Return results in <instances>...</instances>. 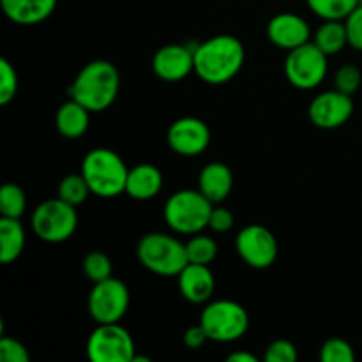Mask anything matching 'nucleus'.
<instances>
[{"label": "nucleus", "instance_id": "7", "mask_svg": "<svg viewBox=\"0 0 362 362\" xmlns=\"http://www.w3.org/2000/svg\"><path fill=\"white\" fill-rule=\"evenodd\" d=\"M76 207L59 197L39 204L32 212V230L37 239L49 244H59L71 239L76 232Z\"/></svg>", "mask_w": 362, "mask_h": 362}, {"label": "nucleus", "instance_id": "28", "mask_svg": "<svg viewBox=\"0 0 362 362\" xmlns=\"http://www.w3.org/2000/svg\"><path fill=\"white\" fill-rule=\"evenodd\" d=\"M322 362H354L356 352L346 339L331 338L322 345L320 349Z\"/></svg>", "mask_w": 362, "mask_h": 362}, {"label": "nucleus", "instance_id": "17", "mask_svg": "<svg viewBox=\"0 0 362 362\" xmlns=\"http://www.w3.org/2000/svg\"><path fill=\"white\" fill-rule=\"evenodd\" d=\"M59 0H0L4 14L13 23L32 27L48 20Z\"/></svg>", "mask_w": 362, "mask_h": 362}, {"label": "nucleus", "instance_id": "9", "mask_svg": "<svg viewBox=\"0 0 362 362\" xmlns=\"http://www.w3.org/2000/svg\"><path fill=\"white\" fill-rule=\"evenodd\" d=\"M327 55L315 42H306L299 48L290 49L285 60L286 80L300 90H311L325 80Z\"/></svg>", "mask_w": 362, "mask_h": 362}, {"label": "nucleus", "instance_id": "19", "mask_svg": "<svg viewBox=\"0 0 362 362\" xmlns=\"http://www.w3.org/2000/svg\"><path fill=\"white\" fill-rule=\"evenodd\" d=\"M163 187V173L158 166L151 163H141V165L129 168L126 182V193L134 200H152L158 197Z\"/></svg>", "mask_w": 362, "mask_h": 362}, {"label": "nucleus", "instance_id": "11", "mask_svg": "<svg viewBox=\"0 0 362 362\" xmlns=\"http://www.w3.org/2000/svg\"><path fill=\"white\" fill-rule=\"evenodd\" d=\"M237 255L253 269H269L278 258V240L264 225H247L235 237Z\"/></svg>", "mask_w": 362, "mask_h": 362}, {"label": "nucleus", "instance_id": "5", "mask_svg": "<svg viewBox=\"0 0 362 362\" xmlns=\"http://www.w3.org/2000/svg\"><path fill=\"white\" fill-rule=\"evenodd\" d=\"M136 257L147 271L165 278H177L189 264L186 244L163 232H152L141 237L136 246Z\"/></svg>", "mask_w": 362, "mask_h": 362}, {"label": "nucleus", "instance_id": "31", "mask_svg": "<svg viewBox=\"0 0 362 362\" xmlns=\"http://www.w3.org/2000/svg\"><path fill=\"white\" fill-rule=\"evenodd\" d=\"M297 357L299 354H297L296 345L288 339H276L265 349L264 354L265 362H293L297 361Z\"/></svg>", "mask_w": 362, "mask_h": 362}, {"label": "nucleus", "instance_id": "22", "mask_svg": "<svg viewBox=\"0 0 362 362\" xmlns=\"http://www.w3.org/2000/svg\"><path fill=\"white\" fill-rule=\"evenodd\" d=\"M313 42L327 57L339 53L343 48H345L346 45H349L345 21H341V20H325L324 23L318 27L317 34H315V41Z\"/></svg>", "mask_w": 362, "mask_h": 362}, {"label": "nucleus", "instance_id": "12", "mask_svg": "<svg viewBox=\"0 0 362 362\" xmlns=\"http://www.w3.org/2000/svg\"><path fill=\"white\" fill-rule=\"evenodd\" d=\"M170 148L184 158H194L211 145V129L198 117H182L170 126L166 134Z\"/></svg>", "mask_w": 362, "mask_h": 362}, {"label": "nucleus", "instance_id": "23", "mask_svg": "<svg viewBox=\"0 0 362 362\" xmlns=\"http://www.w3.org/2000/svg\"><path fill=\"white\" fill-rule=\"evenodd\" d=\"M308 7L322 20H345L357 6L359 0H306Z\"/></svg>", "mask_w": 362, "mask_h": 362}, {"label": "nucleus", "instance_id": "18", "mask_svg": "<svg viewBox=\"0 0 362 362\" xmlns=\"http://www.w3.org/2000/svg\"><path fill=\"white\" fill-rule=\"evenodd\" d=\"M233 187V173L225 163H209L198 175V189L212 202L221 204L230 197Z\"/></svg>", "mask_w": 362, "mask_h": 362}, {"label": "nucleus", "instance_id": "30", "mask_svg": "<svg viewBox=\"0 0 362 362\" xmlns=\"http://www.w3.org/2000/svg\"><path fill=\"white\" fill-rule=\"evenodd\" d=\"M362 83V73L357 66L354 64H345V66L339 67L336 71V76H334V87L338 88L339 92L343 94H356L359 90Z\"/></svg>", "mask_w": 362, "mask_h": 362}, {"label": "nucleus", "instance_id": "3", "mask_svg": "<svg viewBox=\"0 0 362 362\" xmlns=\"http://www.w3.org/2000/svg\"><path fill=\"white\" fill-rule=\"evenodd\" d=\"M127 173L126 163L112 148H92L81 161V175L90 193L99 198H115L126 193Z\"/></svg>", "mask_w": 362, "mask_h": 362}, {"label": "nucleus", "instance_id": "29", "mask_svg": "<svg viewBox=\"0 0 362 362\" xmlns=\"http://www.w3.org/2000/svg\"><path fill=\"white\" fill-rule=\"evenodd\" d=\"M18 94V73L7 59H0V105H9Z\"/></svg>", "mask_w": 362, "mask_h": 362}, {"label": "nucleus", "instance_id": "1", "mask_svg": "<svg viewBox=\"0 0 362 362\" xmlns=\"http://www.w3.org/2000/svg\"><path fill=\"white\" fill-rule=\"evenodd\" d=\"M246 49L235 35L221 34L194 46V73L209 85H225L240 73Z\"/></svg>", "mask_w": 362, "mask_h": 362}, {"label": "nucleus", "instance_id": "24", "mask_svg": "<svg viewBox=\"0 0 362 362\" xmlns=\"http://www.w3.org/2000/svg\"><path fill=\"white\" fill-rule=\"evenodd\" d=\"M27 209V197L18 184H4L0 187V214L2 218L20 219Z\"/></svg>", "mask_w": 362, "mask_h": 362}, {"label": "nucleus", "instance_id": "2", "mask_svg": "<svg viewBox=\"0 0 362 362\" xmlns=\"http://www.w3.org/2000/svg\"><path fill=\"white\" fill-rule=\"evenodd\" d=\"M119 90V69L108 60H92L76 74L69 87V95L90 113H98L115 103Z\"/></svg>", "mask_w": 362, "mask_h": 362}, {"label": "nucleus", "instance_id": "6", "mask_svg": "<svg viewBox=\"0 0 362 362\" xmlns=\"http://www.w3.org/2000/svg\"><path fill=\"white\" fill-rule=\"evenodd\" d=\"M200 325L212 341L232 343L246 334L250 327V315L246 308L235 300H212L205 304L202 311Z\"/></svg>", "mask_w": 362, "mask_h": 362}, {"label": "nucleus", "instance_id": "4", "mask_svg": "<svg viewBox=\"0 0 362 362\" xmlns=\"http://www.w3.org/2000/svg\"><path fill=\"white\" fill-rule=\"evenodd\" d=\"M212 205L200 189H180L166 200L163 218L175 233L194 235L209 228V218L214 209Z\"/></svg>", "mask_w": 362, "mask_h": 362}, {"label": "nucleus", "instance_id": "27", "mask_svg": "<svg viewBox=\"0 0 362 362\" xmlns=\"http://www.w3.org/2000/svg\"><path fill=\"white\" fill-rule=\"evenodd\" d=\"M83 272L92 283L105 281V279L112 278L113 264L108 255L103 251H90L83 258Z\"/></svg>", "mask_w": 362, "mask_h": 362}, {"label": "nucleus", "instance_id": "36", "mask_svg": "<svg viewBox=\"0 0 362 362\" xmlns=\"http://www.w3.org/2000/svg\"><path fill=\"white\" fill-rule=\"evenodd\" d=\"M226 361H230V362H258V357L255 356V354L240 352V350H237V352L230 354V356L226 357Z\"/></svg>", "mask_w": 362, "mask_h": 362}, {"label": "nucleus", "instance_id": "15", "mask_svg": "<svg viewBox=\"0 0 362 362\" xmlns=\"http://www.w3.org/2000/svg\"><path fill=\"white\" fill-rule=\"evenodd\" d=\"M267 35L278 48L290 49L310 42V25L303 16L296 13H279L271 18L267 25Z\"/></svg>", "mask_w": 362, "mask_h": 362}, {"label": "nucleus", "instance_id": "21", "mask_svg": "<svg viewBox=\"0 0 362 362\" xmlns=\"http://www.w3.org/2000/svg\"><path fill=\"white\" fill-rule=\"evenodd\" d=\"M25 247V230L20 219H0V262L4 265L18 260Z\"/></svg>", "mask_w": 362, "mask_h": 362}, {"label": "nucleus", "instance_id": "37", "mask_svg": "<svg viewBox=\"0 0 362 362\" xmlns=\"http://www.w3.org/2000/svg\"><path fill=\"white\" fill-rule=\"evenodd\" d=\"M359 2H361V4H362V0H359Z\"/></svg>", "mask_w": 362, "mask_h": 362}, {"label": "nucleus", "instance_id": "35", "mask_svg": "<svg viewBox=\"0 0 362 362\" xmlns=\"http://www.w3.org/2000/svg\"><path fill=\"white\" fill-rule=\"evenodd\" d=\"M182 341L189 350H198L209 341V336L207 332H205V329L198 324V325H193V327L186 329Z\"/></svg>", "mask_w": 362, "mask_h": 362}, {"label": "nucleus", "instance_id": "33", "mask_svg": "<svg viewBox=\"0 0 362 362\" xmlns=\"http://www.w3.org/2000/svg\"><path fill=\"white\" fill-rule=\"evenodd\" d=\"M343 21H345L349 46H352L357 52H362V4H359Z\"/></svg>", "mask_w": 362, "mask_h": 362}, {"label": "nucleus", "instance_id": "10", "mask_svg": "<svg viewBox=\"0 0 362 362\" xmlns=\"http://www.w3.org/2000/svg\"><path fill=\"white\" fill-rule=\"evenodd\" d=\"M129 288L117 278L94 283L88 296V313L95 324H117L129 310Z\"/></svg>", "mask_w": 362, "mask_h": 362}, {"label": "nucleus", "instance_id": "20", "mask_svg": "<svg viewBox=\"0 0 362 362\" xmlns=\"http://www.w3.org/2000/svg\"><path fill=\"white\" fill-rule=\"evenodd\" d=\"M88 124H90V112L76 99L71 98L57 110L55 126L64 138H69V140L81 138L87 133Z\"/></svg>", "mask_w": 362, "mask_h": 362}, {"label": "nucleus", "instance_id": "16", "mask_svg": "<svg viewBox=\"0 0 362 362\" xmlns=\"http://www.w3.org/2000/svg\"><path fill=\"white\" fill-rule=\"evenodd\" d=\"M180 296L193 304H207L216 290V278L209 265L187 264L177 276Z\"/></svg>", "mask_w": 362, "mask_h": 362}, {"label": "nucleus", "instance_id": "32", "mask_svg": "<svg viewBox=\"0 0 362 362\" xmlns=\"http://www.w3.org/2000/svg\"><path fill=\"white\" fill-rule=\"evenodd\" d=\"M0 359L2 362H28L30 354L21 341L2 336V339H0Z\"/></svg>", "mask_w": 362, "mask_h": 362}, {"label": "nucleus", "instance_id": "34", "mask_svg": "<svg viewBox=\"0 0 362 362\" xmlns=\"http://www.w3.org/2000/svg\"><path fill=\"white\" fill-rule=\"evenodd\" d=\"M235 218H233L232 212L226 207H214L211 212V218H209V228L216 233H225L228 230H232Z\"/></svg>", "mask_w": 362, "mask_h": 362}, {"label": "nucleus", "instance_id": "14", "mask_svg": "<svg viewBox=\"0 0 362 362\" xmlns=\"http://www.w3.org/2000/svg\"><path fill=\"white\" fill-rule=\"evenodd\" d=\"M152 69L163 81H180L194 73V48L186 45H166L156 52Z\"/></svg>", "mask_w": 362, "mask_h": 362}, {"label": "nucleus", "instance_id": "25", "mask_svg": "<svg viewBox=\"0 0 362 362\" xmlns=\"http://www.w3.org/2000/svg\"><path fill=\"white\" fill-rule=\"evenodd\" d=\"M90 193V187H88L87 180L85 177L80 173H69V175L64 177L59 184V198L60 200L67 202V204L78 205L83 204L85 200L88 198Z\"/></svg>", "mask_w": 362, "mask_h": 362}, {"label": "nucleus", "instance_id": "13", "mask_svg": "<svg viewBox=\"0 0 362 362\" xmlns=\"http://www.w3.org/2000/svg\"><path fill=\"white\" fill-rule=\"evenodd\" d=\"M354 113L352 95L343 94L338 88L318 94L311 101L308 115L310 120L320 129H336L350 120Z\"/></svg>", "mask_w": 362, "mask_h": 362}, {"label": "nucleus", "instance_id": "26", "mask_svg": "<svg viewBox=\"0 0 362 362\" xmlns=\"http://www.w3.org/2000/svg\"><path fill=\"white\" fill-rule=\"evenodd\" d=\"M186 253L189 264L209 265L218 257V244H216V240L212 237L194 233L186 243Z\"/></svg>", "mask_w": 362, "mask_h": 362}, {"label": "nucleus", "instance_id": "8", "mask_svg": "<svg viewBox=\"0 0 362 362\" xmlns=\"http://www.w3.org/2000/svg\"><path fill=\"white\" fill-rule=\"evenodd\" d=\"M87 356L92 362H133L136 346L131 332L117 324H98L87 339Z\"/></svg>", "mask_w": 362, "mask_h": 362}]
</instances>
